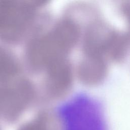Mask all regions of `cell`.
I'll return each mask as SVG.
<instances>
[{"mask_svg":"<svg viewBox=\"0 0 130 130\" xmlns=\"http://www.w3.org/2000/svg\"><path fill=\"white\" fill-rule=\"evenodd\" d=\"M116 29L97 18L89 26L85 39L84 48L87 55L105 58V54Z\"/></svg>","mask_w":130,"mask_h":130,"instance_id":"obj_1","label":"cell"},{"mask_svg":"<svg viewBox=\"0 0 130 130\" xmlns=\"http://www.w3.org/2000/svg\"><path fill=\"white\" fill-rule=\"evenodd\" d=\"M80 69L83 81L88 85L96 86L104 81L107 76V60L101 56L87 55Z\"/></svg>","mask_w":130,"mask_h":130,"instance_id":"obj_2","label":"cell"},{"mask_svg":"<svg viewBox=\"0 0 130 130\" xmlns=\"http://www.w3.org/2000/svg\"><path fill=\"white\" fill-rule=\"evenodd\" d=\"M130 48V40L126 32L116 29L106 50L105 58L114 62H121L127 56Z\"/></svg>","mask_w":130,"mask_h":130,"instance_id":"obj_3","label":"cell"},{"mask_svg":"<svg viewBox=\"0 0 130 130\" xmlns=\"http://www.w3.org/2000/svg\"><path fill=\"white\" fill-rule=\"evenodd\" d=\"M122 15L125 18L128 24V31L126 33L130 40V1L124 2L121 7Z\"/></svg>","mask_w":130,"mask_h":130,"instance_id":"obj_4","label":"cell"},{"mask_svg":"<svg viewBox=\"0 0 130 130\" xmlns=\"http://www.w3.org/2000/svg\"><path fill=\"white\" fill-rule=\"evenodd\" d=\"M40 127H29L28 128H27L26 130H42L41 128H40Z\"/></svg>","mask_w":130,"mask_h":130,"instance_id":"obj_5","label":"cell"}]
</instances>
